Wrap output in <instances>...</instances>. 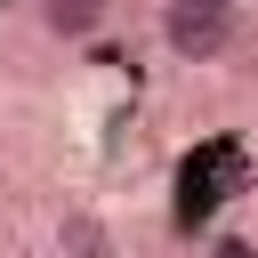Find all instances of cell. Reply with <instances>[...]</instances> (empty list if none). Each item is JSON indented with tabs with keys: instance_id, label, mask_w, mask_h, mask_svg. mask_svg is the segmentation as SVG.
<instances>
[{
	"instance_id": "cell-1",
	"label": "cell",
	"mask_w": 258,
	"mask_h": 258,
	"mask_svg": "<svg viewBox=\"0 0 258 258\" xmlns=\"http://www.w3.org/2000/svg\"><path fill=\"white\" fill-rule=\"evenodd\" d=\"M161 48L177 64H218L234 48V8H210V0H169L161 8Z\"/></svg>"
},
{
	"instance_id": "cell-2",
	"label": "cell",
	"mask_w": 258,
	"mask_h": 258,
	"mask_svg": "<svg viewBox=\"0 0 258 258\" xmlns=\"http://www.w3.org/2000/svg\"><path fill=\"white\" fill-rule=\"evenodd\" d=\"M105 24H113V0H40V32H48V40H64V48L97 40Z\"/></svg>"
},
{
	"instance_id": "cell-3",
	"label": "cell",
	"mask_w": 258,
	"mask_h": 258,
	"mask_svg": "<svg viewBox=\"0 0 258 258\" xmlns=\"http://www.w3.org/2000/svg\"><path fill=\"white\" fill-rule=\"evenodd\" d=\"M56 258H113V226L97 210H64L56 218Z\"/></svg>"
},
{
	"instance_id": "cell-4",
	"label": "cell",
	"mask_w": 258,
	"mask_h": 258,
	"mask_svg": "<svg viewBox=\"0 0 258 258\" xmlns=\"http://www.w3.org/2000/svg\"><path fill=\"white\" fill-rule=\"evenodd\" d=\"M210 258H258V250H250L242 234H218V242H210Z\"/></svg>"
},
{
	"instance_id": "cell-5",
	"label": "cell",
	"mask_w": 258,
	"mask_h": 258,
	"mask_svg": "<svg viewBox=\"0 0 258 258\" xmlns=\"http://www.w3.org/2000/svg\"><path fill=\"white\" fill-rule=\"evenodd\" d=\"M210 8H242V0H210Z\"/></svg>"
}]
</instances>
